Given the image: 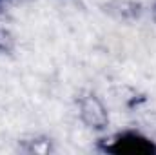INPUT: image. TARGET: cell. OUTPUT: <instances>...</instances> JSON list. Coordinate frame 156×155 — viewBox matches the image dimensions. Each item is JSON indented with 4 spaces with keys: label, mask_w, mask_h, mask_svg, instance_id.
I'll return each instance as SVG.
<instances>
[{
    "label": "cell",
    "mask_w": 156,
    "mask_h": 155,
    "mask_svg": "<svg viewBox=\"0 0 156 155\" xmlns=\"http://www.w3.org/2000/svg\"><path fill=\"white\" fill-rule=\"evenodd\" d=\"M105 152L116 155H153L156 153V144L138 131H123L111 139Z\"/></svg>",
    "instance_id": "obj_1"
},
{
    "label": "cell",
    "mask_w": 156,
    "mask_h": 155,
    "mask_svg": "<svg viewBox=\"0 0 156 155\" xmlns=\"http://www.w3.org/2000/svg\"><path fill=\"white\" fill-rule=\"evenodd\" d=\"M0 4H2V0H0Z\"/></svg>",
    "instance_id": "obj_4"
},
{
    "label": "cell",
    "mask_w": 156,
    "mask_h": 155,
    "mask_svg": "<svg viewBox=\"0 0 156 155\" xmlns=\"http://www.w3.org/2000/svg\"><path fill=\"white\" fill-rule=\"evenodd\" d=\"M154 17H156V6H154Z\"/></svg>",
    "instance_id": "obj_3"
},
{
    "label": "cell",
    "mask_w": 156,
    "mask_h": 155,
    "mask_svg": "<svg viewBox=\"0 0 156 155\" xmlns=\"http://www.w3.org/2000/svg\"><path fill=\"white\" fill-rule=\"evenodd\" d=\"M80 115L89 128L94 130H102L107 124V112L96 97H85L80 100Z\"/></svg>",
    "instance_id": "obj_2"
}]
</instances>
